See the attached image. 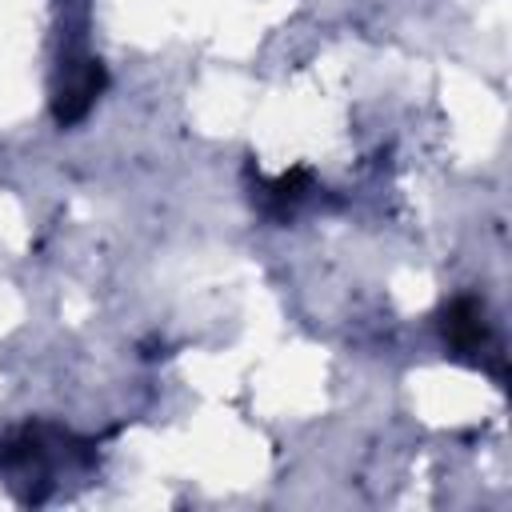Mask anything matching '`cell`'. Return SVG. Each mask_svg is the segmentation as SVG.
Listing matches in <instances>:
<instances>
[{
    "label": "cell",
    "mask_w": 512,
    "mask_h": 512,
    "mask_svg": "<svg viewBox=\"0 0 512 512\" xmlns=\"http://www.w3.org/2000/svg\"><path fill=\"white\" fill-rule=\"evenodd\" d=\"M440 328H444V340H448L456 352H464V356H472V352H480V348L488 344L484 308H480L472 296L452 300V304L444 308V316H440Z\"/></svg>",
    "instance_id": "obj_1"
},
{
    "label": "cell",
    "mask_w": 512,
    "mask_h": 512,
    "mask_svg": "<svg viewBox=\"0 0 512 512\" xmlns=\"http://www.w3.org/2000/svg\"><path fill=\"white\" fill-rule=\"evenodd\" d=\"M100 88H104V68H100V60H88V64L64 84V92L56 96V120H60V124L80 120V116L96 104Z\"/></svg>",
    "instance_id": "obj_2"
}]
</instances>
